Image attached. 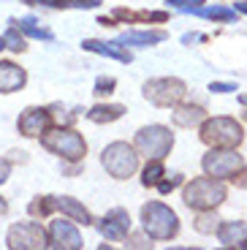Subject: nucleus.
<instances>
[{"label": "nucleus", "mask_w": 247, "mask_h": 250, "mask_svg": "<svg viewBox=\"0 0 247 250\" xmlns=\"http://www.w3.org/2000/svg\"><path fill=\"white\" fill-rule=\"evenodd\" d=\"M142 229L149 239H174L179 231V220L171 207L149 201L142 207Z\"/></svg>", "instance_id": "nucleus-1"}, {"label": "nucleus", "mask_w": 247, "mask_h": 250, "mask_svg": "<svg viewBox=\"0 0 247 250\" xmlns=\"http://www.w3.org/2000/svg\"><path fill=\"white\" fill-rule=\"evenodd\" d=\"M182 201L190 209H215L217 204L226 201V188L223 182H217V177H198L185 185Z\"/></svg>", "instance_id": "nucleus-2"}, {"label": "nucleus", "mask_w": 247, "mask_h": 250, "mask_svg": "<svg viewBox=\"0 0 247 250\" xmlns=\"http://www.w3.org/2000/svg\"><path fill=\"white\" fill-rule=\"evenodd\" d=\"M101 163L114 180H128L136 174L139 169V150L125 142H111L103 152H101Z\"/></svg>", "instance_id": "nucleus-3"}, {"label": "nucleus", "mask_w": 247, "mask_h": 250, "mask_svg": "<svg viewBox=\"0 0 247 250\" xmlns=\"http://www.w3.org/2000/svg\"><path fill=\"white\" fill-rule=\"evenodd\" d=\"M43 150L55 152V155L65 158V161H82L87 155V142L74 131V128H55L41 136Z\"/></svg>", "instance_id": "nucleus-4"}, {"label": "nucleus", "mask_w": 247, "mask_h": 250, "mask_svg": "<svg viewBox=\"0 0 247 250\" xmlns=\"http://www.w3.org/2000/svg\"><path fill=\"white\" fill-rule=\"evenodd\" d=\"M133 147H136L139 155H144L147 161H155V158L163 161L174 147V136L166 125H147V128H142V131L136 133Z\"/></svg>", "instance_id": "nucleus-5"}, {"label": "nucleus", "mask_w": 247, "mask_h": 250, "mask_svg": "<svg viewBox=\"0 0 247 250\" xmlns=\"http://www.w3.org/2000/svg\"><path fill=\"white\" fill-rule=\"evenodd\" d=\"M245 139L242 125L231 117H212L201 125V142L212 144V147H236Z\"/></svg>", "instance_id": "nucleus-6"}, {"label": "nucleus", "mask_w": 247, "mask_h": 250, "mask_svg": "<svg viewBox=\"0 0 247 250\" xmlns=\"http://www.w3.org/2000/svg\"><path fill=\"white\" fill-rule=\"evenodd\" d=\"M6 245L11 250H38L49 248V234L41 229L36 220H25V223H14L6 234Z\"/></svg>", "instance_id": "nucleus-7"}, {"label": "nucleus", "mask_w": 247, "mask_h": 250, "mask_svg": "<svg viewBox=\"0 0 247 250\" xmlns=\"http://www.w3.org/2000/svg\"><path fill=\"white\" fill-rule=\"evenodd\" d=\"M201 166H204V171L209 177H217V180H234V177L245 169V161H242V155L231 152L228 147H215L212 152L204 155Z\"/></svg>", "instance_id": "nucleus-8"}, {"label": "nucleus", "mask_w": 247, "mask_h": 250, "mask_svg": "<svg viewBox=\"0 0 247 250\" xmlns=\"http://www.w3.org/2000/svg\"><path fill=\"white\" fill-rule=\"evenodd\" d=\"M144 98L155 106H174L185 98V82L179 79H152L144 84Z\"/></svg>", "instance_id": "nucleus-9"}, {"label": "nucleus", "mask_w": 247, "mask_h": 250, "mask_svg": "<svg viewBox=\"0 0 247 250\" xmlns=\"http://www.w3.org/2000/svg\"><path fill=\"white\" fill-rule=\"evenodd\" d=\"M49 248L55 250H79L82 248V234L74 223L68 220H52L49 226Z\"/></svg>", "instance_id": "nucleus-10"}, {"label": "nucleus", "mask_w": 247, "mask_h": 250, "mask_svg": "<svg viewBox=\"0 0 247 250\" xmlns=\"http://www.w3.org/2000/svg\"><path fill=\"white\" fill-rule=\"evenodd\" d=\"M52 112L49 109H41V106H30V109H25L22 112V117L17 120V128H19V133L22 136H30V139H36V136H43L46 133V128L52 125Z\"/></svg>", "instance_id": "nucleus-11"}, {"label": "nucleus", "mask_w": 247, "mask_h": 250, "mask_svg": "<svg viewBox=\"0 0 247 250\" xmlns=\"http://www.w3.org/2000/svg\"><path fill=\"white\" fill-rule=\"evenodd\" d=\"M101 234H103L106 239H111V242H120V239L128 237L130 234V215H128V209H123V207L109 209V212L103 215V220H101Z\"/></svg>", "instance_id": "nucleus-12"}, {"label": "nucleus", "mask_w": 247, "mask_h": 250, "mask_svg": "<svg viewBox=\"0 0 247 250\" xmlns=\"http://www.w3.org/2000/svg\"><path fill=\"white\" fill-rule=\"evenodd\" d=\"M27 74L25 68H19L14 62H0V93H17V90L25 87Z\"/></svg>", "instance_id": "nucleus-13"}, {"label": "nucleus", "mask_w": 247, "mask_h": 250, "mask_svg": "<svg viewBox=\"0 0 247 250\" xmlns=\"http://www.w3.org/2000/svg\"><path fill=\"white\" fill-rule=\"evenodd\" d=\"M82 46H84L87 52H95V55H103V57H114V60H120V62H130V60H133V55H130L120 41H109V44H106V41L87 38Z\"/></svg>", "instance_id": "nucleus-14"}, {"label": "nucleus", "mask_w": 247, "mask_h": 250, "mask_svg": "<svg viewBox=\"0 0 247 250\" xmlns=\"http://www.w3.org/2000/svg\"><path fill=\"white\" fill-rule=\"evenodd\" d=\"M57 209H60L62 215H68L71 220H76V223H84V226L93 223L90 212H87V209L74 199V196H57Z\"/></svg>", "instance_id": "nucleus-15"}, {"label": "nucleus", "mask_w": 247, "mask_h": 250, "mask_svg": "<svg viewBox=\"0 0 247 250\" xmlns=\"http://www.w3.org/2000/svg\"><path fill=\"white\" fill-rule=\"evenodd\" d=\"M217 239H220L223 245H242L247 239V223H236V220H228V223H220V229H217Z\"/></svg>", "instance_id": "nucleus-16"}, {"label": "nucleus", "mask_w": 247, "mask_h": 250, "mask_svg": "<svg viewBox=\"0 0 247 250\" xmlns=\"http://www.w3.org/2000/svg\"><path fill=\"white\" fill-rule=\"evenodd\" d=\"M163 38H166L163 30H142V33H125L117 41L120 44H128V46H152V44H161Z\"/></svg>", "instance_id": "nucleus-17"}, {"label": "nucleus", "mask_w": 247, "mask_h": 250, "mask_svg": "<svg viewBox=\"0 0 247 250\" xmlns=\"http://www.w3.org/2000/svg\"><path fill=\"white\" fill-rule=\"evenodd\" d=\"M206 117V112L201 106H179V109H174V114H171V120H174V125H179V128H193V125H198L201 120Z\"/></svg>", "instance_id": "nucleus-18"}, {"label": "nucleus", "mask_w": 247, "mask_h": 250, "mask_svg": "<svg viewBox=\"0 0 247 250\" xmlns=\"http://www.w3.org/2000/svg\"><path fill=\"white\" fill-rule=\"evenodd\" d=\"M125 114V106L120 104H101V106H93L87 112V120H93V123H114Z\"/></svg>", "instance_id": "nucleus-19"}, {"label": "nucleus", "mask_w": 247, "mask_h": 250, "mask_svg": "<svg viewBox=\"0 0 247 250\" xmlns=\"http://www.w3.org/2000/svg\"><path fill=\"white\" fill-rule=\"evenodd\" d=\"M57 209V196H38L36 201H30V207H27V212H30V218L41 220L46 218V215H52Z\"/></svg>", "instance_id": "nucleus-20"}, {"label": "nucleus", "mask_w": 247, "mask_h": 250, "mask_svg": "<svg viewBox=\"0 0 247 250\" xmlns=\"http://www.w3.org/2000/svg\"><path fill=\"white\" fill-rule=\"evenodd\" d=\"M17 25H19V30L25 33V36L41 38V41H52V38H55V36H52V30H46V27H41V25H38V22H36V19H33V17H25V19H19Z\"/></svg>", "instance_id": "nucleus-21"}, {"label": "nucleus", "mask_w": 247, "mask_h": 250, "mask_svg": "<svg viewBox=\"0 0 247 250\" xmlns=\"http://www.w3.org/2000/svg\"><path fill=\"white\" fill-rule=\"evenodd\" d=\"M6 49H11V52H25L27 49V44H25V33L19 30V25H17V19H11V25H8V30H6Z\"/></svg>", "instance_id": "nucleus-22"}, {"label": "nucleus", "mask_w": 247, "mask_h": 250, "mask_svg": "<svg viewBox=\"0 0 247 250\" xmlns=\"http://www.w3.org/2000/svg\"><path fill=\"white\" fill-rule=\"evenodd\" d=\"M196 17H204V19H217V22H234L236 19V11L234 8H223V6H215V8H196Z\"/></svg>", "instance_id": "nucleus-23"}, {"label": "nucleus", "mask_w": 247, "mask_h": 250, "mask_svg": "<svg viewBox=\"0 0 247 250\" xmlns=\"http://www.w3.org/2000/svg\"><path fill=\"white\" fill-rule=\"evenodd\" d=\"M166 177V169H163V163L155 158V161H149L147 163V169H144V174H142V185H161V180Z\"/></svg>", "instance_id": "nucleus-24"}, {"label": "nucleus", "mask_w": 247, "mask_h": 250, "mask_svg": "<svg viewBox=\"0 0 247 250\" xmlns=\"http://www.w3.org/2000/svg\"><path fill=\"white\" fill-rule=\"evenodd\" d=\"M193 226H196V231H201V234H215L217 229H220V218H217L215 212H204V215H198Z\"/></svg>", "instance_id": "nucleus-25"}, {"label": "nucleus", "mask_w": 247, "mask_h": 250, "mask_svg": "<svg viewBox=\"0 0 247 250\" xmlns=\"http://www.w3.org/2000/svg\"><path fill=\"white\" fill-rule=\"evenodd\" d=\"M114 84H117V82H114V76H101V79L95 82V90H93V93L103 98V95L114 93Z\"/></svg>", "instance_id": "nucleus-26"}, {"label": "nucleus", "mask_w": 247, "mask_h": 250, "mask_svg": "<svg viewBox=\"0 0 247 250\" xmlns=\"http://www.w3.org/2000/svg\"><path fill=\"white\" fill-rule=\"evenodd\" d=\"M209 90L212 93H231V90H236V84H228V82H212Z\"/></svg>", "instance_id": "nucleus-27"}, {"label": "nucleus", "mask_w": 247, "mask_h": 250, "mask_svg": "<svg viewBox=\"0 0 247 250\" xmlns=\"http://www.w3.org/2000/svg\"><path fill=\"white\" fill-rule=\"evenodd\" d=\"M8 174H11V161H6V158H0V185L8 180Z\"/></svg>", "instance_id": "nucleus-28"}, {"label": "nucleus", "mask_w": 247, "mask_h": 250, "mask_svg": "<svg viewBox=\"0 0 247 250\" xmlns=\"http://www.w3.org/2000/svg\"><path fill=\"white\" fill-rule=\"evenodd\" d=\"M234 182H236L239 188H247V171L242 169V174H239V177H234Z\"/></svg>", "instance_id": "nucleus-29"}, {"label": "nucleus", "mask_w": 247, "mask_h": 250, "mask_svg": "<svg viewBox=\"0 0 247 250\" xmlns=\"http://www.w3.org/2000/svg\"><path fill=\"white\" fill-rule=\"evenodd\" d=\"M236 11H242V14H247V0H245V3H236Z\"/></svg>", "instance_id": "nucleus-30"}, {"label": "nucleus", "mask_w": 247, "mask_h": 250, "mask_svg": "<svg viewBox=\"0 0 247 250\" xmlns=\"http://www.w3.org/2000/svg\"><path fill=\"white\" fill-rule=\"evenodd\" d=\"M6 209H8V207H6V201L0 199V215H6Z\"/></svg>", "instance_id": "nucleus-31"}, {"label": "nucleus", "mask_w": 247, "mask_h": 250, "mask_svg": "<svg viewBox=\"0 0 247 250\" xmlns=\"http://www.w3.org/2000/svg\"><path fill=\"white\" fill-rule=\"evenodd\" d=\"M3 49H6V38L0 36V52H3Z\"/></svg>", "instance_id": "nucleus-32"}, {"label": "nucleus", "mask_w": 247, "mask_h": 250, "mask_svg": "<svg viewBox=\"0 0 247 250\" xmlns=\"http://www.w3.org/2000/svg\"><path fill=\"white\" fill-rule=\"evenodd\" d=\"M239 101H242V104H245V106H247V95H242V98H239Z\"/></svg>", "instance_id": "nucleus-33"}, {"label": "nucleus", "mask_w": 247, "mask_h": 250, "mask_svg": "<svg viewBox=\"0 0 247 250\" xmlns=\"http://www.w3.org/2000/svg\"><path fill=\"white\" fill-rule=\"evenodd\" d=\"M239 248H247V239H245V242H242V245H239Z\"/></svg>", "instance_id": "nucleus-34"}, {"label": "nucleus", "mask_w": 247, "mask_h": 250, "mask_svg": "<svg viewBox=\"0 0 247 250\" xmlns=\"http://www.w3.org/2000/svg\"><path fill=\"white\" fill-rule=\"evenodd\" d=\"M245 117H247V114H245Z\"/></svg>", "instance_id": "nucleus-35"}]
</instances>
